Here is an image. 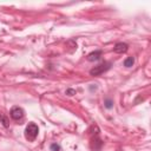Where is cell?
<instances>
[{
	"mask_svg": "<svg viewBox=\"0 0 151 151\" xmlns=\"http://www.w3.org/2000/svg\"><path fill=\"white\" fill-rule=\"evenodd\" d=\"M104 104H105V107H106V109H111V107L113 106V102H112L111 99H106Z\"/></svg>",
	"mask_w": 151,
	"mask_h": 151,
	"instance_id": "obj_8",
	"label": "cell"
},
{
	"mask_svg": "<svg viewBox=\"0 0 151 151\" xmlns=\"http://www.w3.org/2000/svg\"><path fill=\"white\" fill-rule=\"evenodd\" d=\"M127 49H129L127 44H125V42H118L115 46V52L116 53H124L127 51Z\"/></svg>",
	"mask_w": 151,
	"mask_h": 151,
	"instance_id": "obj_4",
	"label": "cell"
},
{
	"mask_svg": "<svg viewBox=\"0 0 151 151\" xmlns=\"http://www.w3.org/2000/svg\"><path fill=\"white\" fill-rule=\"evenodd\" d=\"M66 93H67L69 96H73V94L76 93V91H74V90H72V89H69V90L66 91Z\"/></svg>",
	"mask_w": 151,
	"mask_h": 151,
	"instance_id": "obj_10",
	"label": "cell"
},
{
	"mask_svg": "<svg viewBox=\"0 0 151 151\" xmlns=\"http://www.w3.org/2000/svg\"><path fill=\"white\" fill-rule=\"evenodd\" d=\"M110 69V64L109 63H103L98 66H94L91 71H90V74L91 76H99L102 73H104L105 71H107Z\"/></svg>",
	"mask_w": 151,
	"mask_h": 151,
	"instance_id": "obj_2",
	"label": "cell"
},
{
	"mask_svg": "<svg viewBox=\"0 0 151 151\" xmlns=\"http://www.w3.org/2000/svg\"><path fill=\"white\" fill-rule=\"evenodd\" d=\"M133 64H135V59H133L132 57H129V58H126V59L124 60V66H125V67H131Z\"/></svg>",
	"mask_w": 151,
	"mask_h": 151,
	"instance_id": "obj_6",
	"label": "cell"
},
{
	"mask_svg": "<svg viewBox=\"0 0 151 151\" xmlns=\"http://www.w3.org/2000/svg\"><path fill=\"white\" fill-rule=\"evenodd\" d=\"M0 121H1V123L4 124V126H5V127H7V126L9 125V123H8V119H7V117H6L4 113H0Z\"/></svg>",
	"mask_w": 151,
	"mask_h": 151,
	"instance_id": "obj_7",
	"label": "cell"
},
{
	"mask_svg": "<svg viewBox=\"0 0 151 151\" xmlns=\"http://www.w3.org/2000/svg\"><path fill=\"white\" fill-rule=\"evenodd\" d=\"M51 151H60V146L58 144H52L51 145Z\"/></svg>",
	"mask_w": 151,
	"mask_h": 151,
	"instance_id": "obj_9",
	"label": "cell"
},
{
	"mask_svg": "<svg viewBox=\"0 0 151 151\" xmlns=\"http://www.w3.org/2000/svg\"><path fill=\"white\" fill-rule=\"evenodd\" d=\"M102 56V52L100 51H96V52H91L90 55L88 56V59L90 61H94V60H98Z\"/></svg>",
	"mask_w": 151,
	"mask_h": 151,
	"instance_id": "obj_5",
	"label": "cell"
},
{
	"mask_svg": "<svg viewBox=\"0 0 151 151\" xmlns=\"http://www.w3.org/2000/svg\"><path fill=\"white\" fill-rule=\"evenodd\" d=\"M11 117H12L13 119H16V121L21 119V118L24 117V110L21 109V107H19V106L12 107V110H11Z\"/></svg>",
	"mask_w": 151,
	"mask_h": 151,
	"instance_id": "obj_3",
	"label": "cell"
},
{
	"mask_svg": "<svg viewBox=\"0 0 151 151\" xmlns=\"http://www.w3.org/2000/svg\"><path fill=\"white\" fill-rule=\"evenodd\" d=\"M38 132H39V129H38L37 124L28 123V125L25 129V138L30 142H33L38 136Z\"/></svg>",
	"mask_w": 151,
	"mask_h": 151,
	"instance_id": "obj_1",
	"label": "cell"
}]
</instances>
